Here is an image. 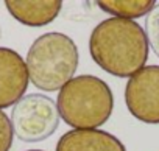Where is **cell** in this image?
Here are the masks:
<instances>
[{
	"label": "cell",
	"mask_w": 159,
	"mask_h": 151,
	"mask_svg": "<svg viewBox=\"0 0 159 151\" xmlns=\"http://www.w3.org/2000/svg\"><path fill=\"white\" fill-rule=\"evenodd\" d=\"M148 42L136 20L109 17L91 33L89 53L94 62L117 78H131L145 67Z\"/></svg>",
	"instance_id": "obj_1"
},
{
	"label": "cell",
	"mask_w": 159,
	"mask_h": 151,
	"mask_svg": "<svg viewBox=\"0 0 159 151\" xmlns=\"http://www.w3.org/2000/svg\"><path fill=\"white\" fill-rule=\"evenodd\" d=\"M56 108L64 123L73 129H98L112 114L114 95L102 78L80 75L59 91Z\"/></svg>",
	"instance_id": "obj_2"
},
{
	"label": "cell",
	"mask_w": 159,
	"mask_h": 151,
	"mask_svg": "<svg viewBox=\"0 0 159 151\" xmlns=\"http://www.w3.org/2000/svg\"><path fill=\"white\" fill-rule=\"evenodd\" d=\"M78 47L72 38L59 31H50L31 44L27 53L30 83L45 92L61 91L78 69Z\"/></svg>",
	"instance_id": "obj_3"
},
{
	"label": "cell",
	"mask_w": 159,
	"mask_h": 151,
	"mask_svg": "<svg viewBox=\"0 0 159 151\" xmlns=\"http://www.w3.org/2000/svg\"><path fill=\"white\" fill-rule=\"evenodd\" d=\"M59 112L56 103L41 94L22 97L11 111V126L14 135L27 143H36L48 139L59 126Z\"/></svg>",
	"instance_id": "obj_4"
},
{
	"label": "cell",
	"mask_w": 159,
	"mask_h": 151,
	"mask_svg": "<svg viewBox=\"0 0 159 151\" xmlns=\"http://www.w3.org/2000/svg\"><path fill=\"white\" fill-rule=\"evenodd\" d=\"M125 104L142 123H159V65H145L128 80Z\"/></svg>",
	"instance_id": "obj_5"
},
{
	"label": "cell",
	"mask_w": 159,
	"mask_h": 151,
	"mask_svg": "<svg viewBox=\"0 0 159 151\" xmlns=\"http://www.w3.org/2000/svg\"><path fill=\"white\" fill-rule=\"evenodd\" d=\"M28 70L24 58L7 47H0V111L16 104L28 89Z\"/></svg>",
	"instance_id": "obj_6"
},
{
	"label": "cell",
	"mask_w": 159,
	"mask_h": 151,
	"mask_svg": "<svg viewBox=\"0 0 159 151\" xmlns=\"http://www.w3.org/2000/svg\"><path fill=\"white\" fill-rule=\"evenodd\" d=\"M56 151H126L111 132L102 129H70L56 143Z\"/></svg>",
	"instance_id": "obj_7"
},
{
	"label": "cell",
	"mask_w": 159,
	"mask_h": 151,
	"mask_svg": "<svg viewBox=\"0 0 159 151\" xmlns=\"http://www.w3.org/2000/svg\"><path fill=\"white\" fill-rule=\"evenodd\" d=\"M8 13L22 25L27 27H44L52 24L61 8L62 2L59 0H8L5 2Z\"/></svg>",
	"instance_id": "obj_8"
},
{
	"label": "cell",
	"mask_w": 159,
	"mask_h": 151,
	"mask_svg": "<svg viewBox=\"0 0 159 151\" xmlns=\"http://www.w3.org/2000/svg\"><path fill=\"white\" fill-rule=\"evenodd\" d=\"M105 13H109L112 17L117 19H126L134 20L137 17H142L148 14L154 8L153 0H100L97 3Z\"/></svg>",
	"instance_id": "obj_9"
},
{
	"label": "cell",
	"mask_w": 159,
	"mask_h": 151,
	"mask_svg": "<svg viewBox=\"0 0 159 151\" xmlns=\"http://www.w3.org/2000/svg\"><path fill=\"white\" fill-rule=\"evenodd\" d=\"M143 31H145V36H147L148 47L159 58V3L154 5V8L147 14Z\"/></svg>",
	"instance_id": "obj_10"
},
{
	"label": "cell",
	"mask_w": 159,
	"mask_h": 151,
	"mask_svg": "<svg viewBox=\"0 0 159 151\" xmlns=\"http://www.w3.org/2000/svg\"><path fill=\"white\" fill-rule=\"evenodd\" d=\"M13 139H14V132H13L11 120L3 111H0V151H10L13 145Z\"/></svg>",
	"instance_id": "obj_11"
},
{
	"label": "cell",
	"mask_w": 159,
	"mask_h": 151,
	"mask_svg": "<svg viewBox=\"0 0 159 151\" xmlns=\"http://www.w3.org/2000/svg\"><path fill=\"white\" fill-rule=\"evenodd\" d=\"M28 151H42V149H28Z\"/></svg>",
	"instance_id": "obj_12"
},
{
	"label": "cell",
	"mask_w": 159,
	"mask_h": 151,
	"mask_svg": "<svg viewBox=\"0 0 159 151\" xmlns=\"http://www.w3.org/2000/svg\"><path fill=\"white\" fill-rule=\"evenodd\" d=\"M0 33H2V30H0Z\"/></svg>",
	"instance_id": "obj_13"
}]
</instances>
